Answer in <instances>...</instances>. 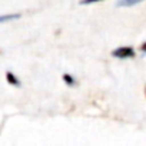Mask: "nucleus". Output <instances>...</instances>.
Segmentation results:
<instances>
[{
    "mask_svg": "<svg viewBox=\"0 0 146 146\" xmlns=\"http://www.w3.org/2000/svg\"><path fill=\"white\" fill-rule=\"evenodd\" d=\"M140 50H142L143 53H146V42H145V43H143V44L140 46Z\"/></svg>",
    "mask_w": 146,
    "mask_h": 146,
    "instance_id": "nucleus-7",
    "label": "nucleus"
},
{
    "mask_svg": "<svg viewBox=\"0 0 146 146\" xmlns=\"http://www.w3.org/2000/svg\"><path fill=\"white\" fill-rule=\"evenodd\" d=\"M140 2H142V0H119L117 6H126V7H129V6H135V5H137Z\"/></svg>",
    "mask_w": 146,
    "mask_h": 146,
    "instance_id": "nucleus-4",
    "label": "nucleus"
},
{
    "mask_svg": "<svg viewBox=\"0 0 146 146\" xmlns=\"http://www.w3.org/2000/svg\"><path fill=\"white\" fill-rule=\"evenodd\" d=\"M22 15L20 13H12V15H2L0 16V23H5V22H10V20H17L20 19Z\"/></svg>",
    "mask_w": 146,
    "mask_h": 146,
    "instance_id": "nucleus-3",
    "label": "nucleus"
},
{
    "mask_svg": "<svg viewBox=\"0 0 146 146\" xmlns=\"http://www.w3.org/2000/svg\"><path fill=\"white\" fill-rule=\"evenodd\" d=\"M63 80H64V83L69 85V86H75V85H76L75 78H73L72 75H69V73H64V75H63Z\"/></svg>",
    "mask_w": 146,
    "mask_h": 146,
    "instance_id": "nucleus-5",
    "label": "nucleus"
},
{
    "mask_svg": "<svg viewBox=\"0 0 146 146\" xmlns=\"http://www.w3.org/2000/svg\"><path fill=\"white\" fill-rule=\"evenodd\" d=\"M112 56L117 59H130V57H135V49L130 46H122V47L115 49L112 52Z\"/></svg>",
    "mask_w": 146,
    "mask_h": 146,
    "instance_id": "nucleus-1",
    "label": "nucleus"
},
{
    "mask_svg": "<svg viewBox=\"0 0 146 146\" xmlns=\"http://www.w3.org/2000/svg\"><path fill=\"white\" fill-rule=\"evenodd\" d=\"M6 79H7V82L12 86H16V88H20L22 86V82L19 80V78L15 75V73H12V72H7L6 73Z\"/></svg>",
    "mask_w": 146,
    "mask_h": 146,
    "instance_id": "nucleus-2",
    "label": "nucleus"
},
{
    "mask_svg": "<svg viewBox=\"0 0 146 146\" xmlns=\"http://www.w3.org/2000/svg\"><path fill=\"white\" fill-rule=\"evenodd\" d=\"M98 2H102V0H82L80 5H92V3H98Z\"/></svg>",
    "mask_w": 146,
    "mask_h": 146,
    "instance_id": "nucleus-6",
    "label": "nucleus"
}]
</instances>
